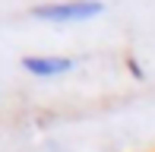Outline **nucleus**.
Returning <instances> with one entry per match:
<instances>
[{"instance_id": "obj_2", "label": "nucleus", "mask_w": 155, "mask_h": 152, "mask_svg": "<svg viewBox=\"0 0 155 152\" xmlns=\"http://www.w3.org/2000/svg\"><path fill=\"white\" fill-rule=\"evenodd\" d=\"M22 67L32 76H38V79H51V76L70 73V70H73V60H70V57H48V54H38V57H25Z\"/></svg>"}, {"instance_id": "obj_1", "label": "nucleus", "mask_w": 155, "mask_h": 152, "mask_svg": "<svg viewBox=\"0 0 155 152\" xmlns=\"http://www.w3.org/2000/svg\"><path fill=\"white\" fill-rule=\"evenodd\" d=\"M104 6L98 0H67V3H45L35 6L32 16L35 19H48V22H79V19H92L98 16Z\"/></svg>"}]
</instances>
